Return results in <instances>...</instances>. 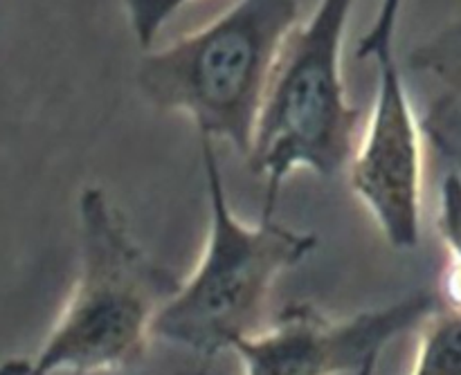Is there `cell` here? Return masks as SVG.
Masks as SVG:
<instances>
[{
    "label": "cell",
    "mask_w": 461,
    "mask_h": 375,
    "mask_svg": "<svg viewBox=\"0 0 461 375\" xmlns=\"http://www.w3.org/2000/svg\"><path fill=\"white\" fill-rule=\"evenodd\" d=\"M376 66V99L347 174L351 192L367 207L385 241L408 252L421 243L426 130L396 57Z\"/></svg>",
    "instance_id": "8992f818"
},
{
    "label": "cell",
    "mask_w": 461,
    "mask_h": 375,
    "mask_svg": "<svg viewBox=\"0 0 461 375\" xmlns=\"http://www.w3.org/2000/svg\"><path fill=\"white\" fill-rule=\"evenodd\" d=\"M187 3L189 0H124L131 30L140 48L151 49L167 21Z\"/></svg>",
    "instance_id": "8fae6325"
},
{
    "label": "cell",
    "mask_w": 461,
    "mask_h": 375,
    "mask_svg": "<svg viewBox=\"0 0 461 375\" xmlns=\"http://www.w3.org/2000/svg\"><path fill=\"white\" fill-rule=\"evenodd\" d=\"M437 229L448 250V263L461 268V174L450 171L439 187Z\"/></svg>",
    "instance_id": "30bf717a"
},
{
    "label": "cell",
    "mask_w": 461,
    "mask_h": 375,
    "mask_svg": "<svg viewBox=\"0 0 461 375\" xmlns=\"http://www.w3.org/2000/svg\"><path fill=\"white\" fill-rule=\"evenodd\" d=\"M437 306V295L414 292L385 308L331 319L315 306L295 301L232 351L246 375H376L390 342L419 331Z\"/></svg>",
    "instance_id": "5b68a950"
},
{
    "label": "cell",
    "mask_w": 461,
    "mask_h": 375,
    "mask_svg": "<svg viewBox=\"0 0 461 375\" xmlns=\"http://www.w3.org/2000/svg\"><path fill=\"white\" fill-rule=\"evenodd\" d=\"M0 375H32L30 358H9L0 362Z\"/></svg>",
    "instance_id": "7c38bea8"
},
{
    "label": "cell",
    "mask_w": 461,
    "mask_h": 375,
    "mask_svg": "<svg viewBox=\"0 0 461 375\" xmlns=\"http://www.w3.org/2000/svg\"><path fill=\"white\" fill-rule=\"evenodd\" d=\"M178 375H210V360H201V364L185 369V371Z\"/></svg>",
    "instance_id": "4fadbf2b"
},
{
    "label": "cell",
    "mask_w": 461,
    "mask_h": 375,
    "mask_svg": "<svg viewBox=\"0 0 461 375\" xmlns=\"http://www.w3.org/2000/svg\"><path fill=\"white\" fill-rule=\"evenodd\" d=\"M297 18L300 0H237L201 30L147 49L140 90L160 111L189 117L201 138L225 139L248 157Z\"/></svg>",
    "instance_id": "7a4b0ae2"
},
{
    "label": "cell",
    "mask_w": 461,
    "mask_h": 375,
    "mask_svg": "<svg viewBox=\"0 0 461 375\" xmlns=\"http://www.w3.org/2000/svg\"><path fill=\"white\" fill-rule=\"evenodd\" d=\"M408 63L412 70L435 76L446 88H461V18L410 49Z\"/></svg>",
    "instance_id": "ba28073f"
},
{
    "label": "cell",
    "mask_w": 461,
    "mask_h": 375,
    "mask_svg": "<svg viewBox=\"0 0 461 375\" xmlns=\"http://www.w3.org/2000/svg\"><path fill=\"white\" fill-rule=\"evenodd\" d=\"M412 375H461V308L439 301L419 326Z\"/></svg>",
    "instance_id": "52a82bcc"
},
{
    "label": "cell",
    "mask_w": 461,
    "mask_h": 375,
    "mask_svg": "<svg viewBox=\"0 0 461 375\" xmlns=\"http://www.w3.org/2000/svg\"><path fill=\"white\" fill-rule=\"evenodd\" d=\"M356 0H320L297 25L275 67L248 165L266 180L264 210L275 211L282 183L297 169L336 178L356 151L360 111L342 79V43Z\"/></svg>",
    "instance_id": "277c9868"
},
{
    "label": "cell",
    "mask_w": 461,
    "mask_h": 375,
    "mask_svg": "<svg viewBox=\"0 0 461 375\" xmlns=\"http://www.w3.org/2000/svg\"><path fill=\"white\" fill-rule=\"evenodd\" d=\"M210 229L196 270L183 279L153 324V340L216 358L264 326L275 281L318 247L313 232H300L264 210L255 225L232 211L214 139L201 138Z\"/></svg>",
    "instance_id": "3957f363"
},
{
    "label": "cell",
    "mask_w": 461,
    "mask_h": 375,
    "mask_svg": "<svg viewBox=\"0 0 461 375\" xmlns=\"http://www.w3.org/2000/svg\"><path fill=\"white\" fill-rule=\"evenodd\" d=\"M81 263L68 304L34 358L32 375L111 373L144 358L153 324L183 279L131 234L99 184L79 193Z\"/></svg>",
    "instance_id": "6da1fadb"
},
{
    "label": "cell",
    "mask_w": 461,
    "mask_h": 375,
    "mask_svg": "<svg viewBox=\"0 0 461 375\" xmlns=\"http://www.w3.org/2000/svg\"><path fill=\"white\" fill-rule=\"evenodd\" d=\"M423 130L441 151H461V88H446L423 117Z\"/></svg>",
    "instance_id": "9c48e42d"
}]
</instances>
